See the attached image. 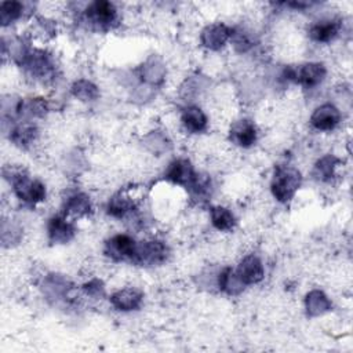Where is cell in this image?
Segmentation results:
<instances>
[{"instance_id": "1", "label": "cell", "mask_w": 353, "mask_h": 353, "mask_svg": "<svg viewBox=\"0 0 353 353\" xmlns=\"http://www.w3.org/2000/svg\"><path fill=\"white\" fill-rule=\"evenodd\" d=\"M301 182V172L295 167L277 165L270 183L272 194L280 203H288L298 192Z\"/></svg>"}, {"instance_id": "2", "label": "cell", "mask_w": 353, "mask_h": 353, "mask_svg": "<svg viewBox=\"0 0 353 353\" xmlns=\"http://www.w3.org/2000/svg\"><path fill=\"white\" fill-rule=\"evenodd\" d=\"M11 182L14 194L19 200L29 204H37L46 200V186L39 179H32L26 174L18 172L14 174Z\"/></svg>"}, {"instance_id": "3", "label": "cell", "mask_w": 353, "mask_h": 353, "mask_svg": "<svg viewBox=\"0 0 353 353\" xmlns=\"http://www.w3.org/2000/svg\"><path fill=\"white\" fill-rule=\"evenodd\" d=\"M287 80H291L302 87L312 88L323 81L325 77V68L320 62H309L299 66H288L284 70Z\"/></svg>"}, {"instance_id": "4", "label": "cell", "mask_w": 353, "mask_h": 353, "mask_svg": "<svg viewBox=\"0 0 353 353\" xmlns=\"http://www.w3.org/2000/svg\"><path fill=\"white\" fill-rule=\"evenodd\" d=\"M168 254V248L163 241L150 240L137 243L135 252L131 258V262L137 265H156L165 261Z\"/></svg>"}, {"instance_id": "5", "label": "cell", "mask_w": 353, "mask_h": 353, "mask_svg": "<svg viewBox=\"0 0 353 353\" xmlns=\"http://www.w3.org/2000/svg\"><path fill=\"white\" fill-rule=\"evenodd\" d=\"M88 22L99 29H109L117 19V10L110 1H94L85 10Z\"/></svg>"}, {"instance_id": "6", "label": "cell", "mask_w": 353, "mask_h": 353, "mask_svg": "<svg viewBox=\"0 0 353 353\" xmlns=\"http://www.w3.org/2000/svg\"><path fill=\"white\" fill-rule=\"evenodd\" d=\"M137 241L128 234H116L105 244V254L114 261H124L132 258Z\"/></svg>"}, {"instance_id": "7", "label": "cell", "mask_w": 353, "mask_h": 353, "mask_svg": "<svg viewBox=\"0 0 353 353\" xmlns=\"http://www.w3.org/2000/svg\"><path fill=\"white\" fill-rule=\"evenodd\" d=\"M165 178L175 185L192 188L197 178V174L194 172V168L189 160L178 159L168 165L165 171Z\"/></svg>"}, {"instance_id": "8", "label": "cell", "mask_w": 353, "mask_h": 353, "mask_svg": "<svg viewBox=\"0 0 353 353\" xmlns=\"http://www.w3.org/2000/svg\"><path fill=\"white\" fill-rule=\"evenodd\" d=\"M234 273L243 285H250V284L259 283L263 279L265 270L258 256L247 255L240 261Z\"/></svg>"}, {"instance_id": "9", "label": "cell", "mask_w": 353, "mask_h": 353, "mask_svg": "<svg viewBox=\"0 0 353 353\" xmlns=\"http://www.w3.org/2000/svg\"><path fill=\"white\" fill-rule=\"evenodd\" d=\"M339 121H341V113L331 103H324L316 108L310 116V124L319 131L334 130L339 124Z\"/></svg>"}, {"instance_id": "10", "label": "cell", "mask_w": 353, "mask_h": 353, "mask_svg": "<svg viewBox=\"0 0 353 353\" xmlns=\"http://www.w3.org/2000/svg\"><path fill=\"white\" fill-rule=\"evenodd\" d=\"M258 131L255 124L248 119L237 120L232 124L230 128V139L241 146V148H250L256 142Z\"/></svg>"}, {"instance_id": "11", "label": "cell", "mask_w": 353, "mask_h": 353, "mask_svg": "<svg viewBox=\"0 0 353 353\" xmlns=\"http://www.w3.org/2000/svg\"><path fill=\"white\" fill-rule=\"evenodd\" d=\"M232 30L223 23H211L203 29L200 40L204 47L208 50H219L230 39Z\"/></svg>"}, {"instance_id": "12", "label": "cell", "mask_w": 353, "mask_h": 353, "mask_svg": "<svg viewBox=\"0 0 353 353\" xmlns=\"http://www.w3.org/2000/svg\"><path fill=\"white\" fill-rule=\"evenodd\" d=\"M48 239L51 243H68L74 236V226L65 216H52L47 226Z\"/></svg>"}, {"instance_id": "13", "label": "cell", "mask_w": 353, "mask_h": 353, "mask_svg": "<svg viewBox=\"0 0 353 353\" xmlns=\"http://www.w3.org/2000/svg\"><path fill=\"white\" fill-rule=\"evenodd\" d=\"M110 302L117 310H123V312L135 310L142 303V292L131 287L123 288L112 294Z\"/></svg>"}, {"instance_id": "14", "label": "cell", "mask_w": 353, "mask_h": 353, "mask_svg": "<svg viewBox=\"0 0 353 353\" xmlns=\"http://www.w3.org/2000/svg\"><path fill=\"white\" fill-rule=\"evenodd\" d=\"M181 123L186 131L197 134L205 130L207 127V116L197 106H188L181 113Z\"/></svg>"}, {"instance_id": "15", "label": "cell", "mask_w": 353, "mask_h": 353, "mask_svg": "<svg viewBox=\"0 0 353 353\" xmlns=\"http://www.w3.org/2000/svg\"><path fill=\"white\" fill-rule=\"evenodd\" d=\"M339 28L338 21H321L309 28V37L317 43H328L338 36Z\"/></svg>"}, {"instance_id": "16", "label": "cell", "mask_w": 353, "mask_h": 353, "mask_svg": "<svg viewBox=\"0 0 353 353\" xmlns=\"http://www.w3.org/2000/svg\"><path fill=\"white\" fill-rule=\"evenodd\" d=\"M210 214H211V223L216 230L228 232L234 228V223H236L234 215L226 207L215 205L211 208Z\"/></svg>"}, {"instance_id": "17", "label": "cell", "mask_w": 353, "mask_h": 353, "mask_svg": "<svg viewBox=\"0 0 353 353\" xmlns=\"http://www.w3.org/2000/svg\"><path fill=\"white\" fill-rule=\"evenodd\" d=\"M65 212L74 216H83L91 212V201L87 194L76 193L65 203Z\"/></svg>"}, {"instance_id": "18", "label": "cell", "mask_w": 353, "mask_h": 353, "mask_svg": "<svg viewBox=\"0 0 353 353\" xmlns=\"http://www.w3.org/2000/svg\"><path fill=\"white\" fill-rule=\"evenodd\" d=\"M134 208V201L124 193L114 194L108 203V214L114 218H123Z\"/></svg>"}, {"instance_id": "19", "label": "cell", "mask_w": 353, "mask_h": 353, "mask_svg": "<svg viewBox=\"0 0 353 353\" xmlns=\"http://www.w3.org/2000/svg\"><path fill=\"white\" fill-rule=\"evenodd\" d=\"M339 160L332 156V154H327L324 157H321L316 165H314V170H313V175L319 179V181H323V182H327V181H331L335 175V168L338 165Z\"/></svg>"}, {"instance_id": "20", "label": "cell", "mask_w": 353, "mask_h": 353, "mask_svg": "<svg viewBox=\"0 0 353 353\" xmlns=\"http://www.w3.org/2000/svg\"><path fill=\"white\" fill-rule=\"evenodd\" d=\"M37 138V128L32 124H21L12 130L10 139L19 146H28Z\"/></svg>"}, {"instance_id": "21", "label": "cell", "mask_w": 353, "mask_h": 353, "mask_svg": "<svg viewBox=\"0 0 353 353\" xmlns=\"http://www.w3.org/2000/svg\"><path fill=\"white\" fill-rule=\"evenodd\" d=\"M306 309L310 316H319L330 309V302L321 291H312L306 295Z\"/></svg>"}, {"instance_id": "22", "label": "cell", "mask_w": 353, "mask_h": 353, "mask_svg": "<svg viewBox=\"0 0 353 353\" xmlns=\"http://www.w3.org/2000/svg\"><path fill=\"white\" fill-rule=\"evenodd\" d=\"M23 12V6L19 1H3L0 6V21L3 26L19 19Z\"/></svg>"}, {"instance_id": "23", "label": "cell", "mask_w": 353, "mask_h": 353, "mask_svg": "<svg viewBox=\"0 0 353 353\" xmlns=\"http://www.w3.org/2000/svg\"><path fill=\"white\" fill-rule=\"evenodd\" d=\"M72 94L80 101H94L98 98V88L88 80H79L72 85Z\"/></svg>"}, {"instance_id": "24", "label": "cell", "mask_w": 353, "mask_h": 353, "mask_svg": "<svg viewBox=\"0 0 353 353\" xmlns=\"http://www.w3.org/2000/svg\"><path fill=\"white\" fill-rule=\"evenodd\" d=\"M84 290H85V292L88 295L95 296V298H98V296H101L103 294V285H102V283L99 280H92V281L87 283L84 285Z\"/></svg>"}]
</instances>
